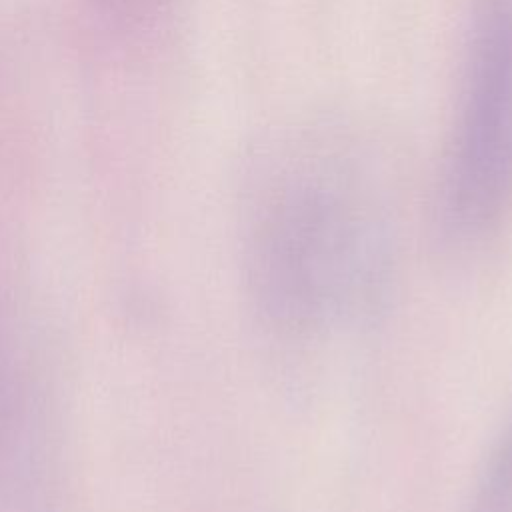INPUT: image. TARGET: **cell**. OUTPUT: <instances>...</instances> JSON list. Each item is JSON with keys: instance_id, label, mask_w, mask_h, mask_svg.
Here are the masks:
<instances>
[{"instance_id": "3", "label": "cell", "mask_w": 512, "mask_h": 512, "mask_svg": "<svg viewBox=\"0 0 512 512\" xmlns=\"http://www.w3.org/2000/svg\"><path fill=\"white\" fill-rule=\"evenodd\" d=\"M468 512H512V416L490 450Z\"/></svg>"}, {"instance_id": "2", "label": "cell", "mask_w": 512, "mask_h": 512, "mask_svg": "<svg viewBox=\"0 0 512 512\" xmlns=\"http://www.w3.org/2000/svg\"><path fill=\"white\" fill-rule=\"evenodd\" d=\"M458 96L440 220L450 238L476 242L512 206V0H472Z\"/></svg>"}, {"instance_id": "1", "label": "cell", "mask_w": 512, "mask_h": 512, "mask_svg": "<svg viewBox=\"0 0 512 512\" xmlns=\"http://www.w3.org/2000/svg\"><path fill=\"white\" fill-rule=\"evenodd\" d=\"M248 288L268 326L314 334L354 312L376 286V230L356 198L324 178L284 184L248 242Z\"/></svg>"}]
</instances>
